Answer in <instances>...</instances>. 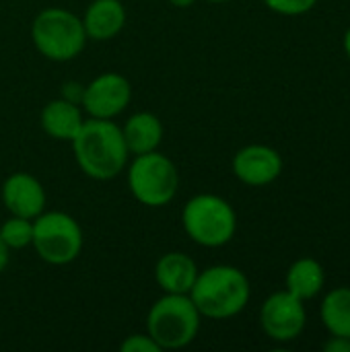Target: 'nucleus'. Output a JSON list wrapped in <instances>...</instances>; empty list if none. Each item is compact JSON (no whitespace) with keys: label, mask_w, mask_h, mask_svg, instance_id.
Here are the masks:
<instances>
[{"label":"nucleus","mask_w":350,"mask_h":352,"mask_svg":"<svg viewBox=\"0 0 350 352\" xmlns=\"http://www.w3.org/2000/svg\"><path fill=\"white\" fill-rule=\"evenodd\" d=\"M70 144L78 169L95 182H109L118 177L126 171L130 161L122 126L113 120L87 118Z\"/></svg>","instance_id":"obj_1"},{"label":"nucleus","mask_w":350,"mask_h":352,"mask_svg":"<svg viewBox=\"0 0 350 352\" xmlns=\"http://www.w3.org/2000/svg\"><path fill=\"white\" fill-rule=\"evenodd\" d=\"M252 287L248 276L227 264L210 266L198 272V278L190 291V299L208 320H229L239 316L250 303Z\"/></svg>","instance_id":"obj_2"},{"label":"nucleus","mask_w":350,"mask_h":352,"mask_svg":"<svg viewBox=\"0 0 350 352\" xmlns=\"http://www.w3.org/2000/svg\"><path fill=\"white\" fill-rule=\"evenodd\" d=\"M202 316L190 295L163 293L146 316V334L161 351H179L190 346L200 332Z\"/></svg>","instance_id":"obj_3"},{"label":"nucleus","mask_w":350,"mask_h":352,"mask_svg":"<svg viewBox=\"0 0 350 352\" xmlns=\"http://www.w3.org/2000/svg\"><path fill=\"white\" fill-rule=\"evenodd\" d=\"M31 41L43 58L52 62H70L80 56L89 37L80 16L66 8L50 6L35 14L31 23Z\"/></svg>","instance_id":"obj_4"},{"label":"nucleus","mask_w":350,"mask_h":352,"mask_svg":"<svg viewBox=\"0 0 350 352\" xmlns=\"http://www.w3.org/2000/svg\"><path fill=\"white\" fill-rule=\"evenodd\" d=\"M126 182L130 194L149 208H163L171 204L179 190V171L175 163L159 153L136 155L126 165Z\"/></svg>","instance_id":"obj_5"},{"label":"nucleus","mask_w":350,"mask_h":352,"mask_svg":"<svg viewBox=\"0 0 350 352\" xmlns=\"http://www.w3.org/2000/svg\"><path fill=\"white\" fill-rule=\"evenodd\" d=\"M182 227L186 235L202 248H223L237 231V214L233 206L217 194H196L182 210Z\"/></svg>","instance_id":"obj_6"},{"label":"nucleus","mask_w":350,"mask_h":352,"mask_svg":"<svg viewBox=\"0 0 350 352\" xmlns=\"http://www.w3.org/2000/svg\"><path fill=\"white\" fill-rule=\"evenodd\" d=\"M31 248L45 264L66 266L80 256L85 248V233L72 214L62 210H43L33 219Z\"/></svg>","instance_id":"obj_7"},{"label":"nucleus","mask_w":350,"mask_h":352,"mask_svg":"<svg viewBox=\"0 0 350 352\" xmlns=\"http://www.w3.org/2000/svg\"><path fill=\"white\" fill-rule=\"evenodd\" d=\"M132 101V85L120 72H103L83 89L80 107L89 118L113 120Z\"/></svg>","instance_id":"obj_8"},{"label":"nucleus","mask_w":350,"mask_h":352,"mask_svg":"<svg viewBox=\"0 0 350 352\" xmlns=\"http://www.w3.org/2000/svg\"><path fill=\"white\" fill-rule=\"evenodd\" d=\"M260 324L266 336L274 342H291L305 330V305L289 291H278L262 303Z\"/></svg>","instance_id":"obj_9"},{"label":"nucleus","mask_w":350,"mask_h":352,"mask_svg":"<svg viewBox=\"0 0 350 352\" xmlns=\"http://www.w3.org/2000/svg\"><path fill=\"white\" fill-rule=\"evenodd\" d=\"M233 175L252 188H262L278 179L283 173V157L278 151L266 144H250L235 153L233 157Z\"/></svg>","instance_id":"obj_10"},{"label":"nucleus","mask_w":350,"mask_h":352,"mask_svg":"<svg viewBox=\"0 0 350 352\" xmlns=\"http://www.w3.org/2000/svg\"><path fill=\"white\" fill-rule=\"evenodd\" d=\"M2 204L10 214L25 217V219H35L45 210V190L41 182L27 173V171H14L10 173L0 188Z\"/></svg>","instance_id":"obj_11"},{"label":"nucleus","mask_w":350,"mask_h":352,"mask_svg":"<svg viewBox=\"0 0 350 352\" xmlns=\"http://www.w3.org/2000/svg\"><path fill=\"white\" fill-rule=\"evenodd\" d=\"M196 262L184 252H167L155 264V280L163 293L190 295L198 278Z\"/></svg>","instance_id":"obj_12"},{"label":"nucleus","mask_w":350,"mask_h":352,"mask_svg":"<svg viewBox=\"0 0 350 352\" xmlns=\"http://www.w3.org/2000/svg\"><path fill=\"white\" fill-rule=\"evenodd\" d=\"M85 120L87 118H85L80 103H74L66 97L47 101L43 105L41 118H39L43 132L50 138L60 140V142H70L78 134Z\"/></svg>","instance_id":"obj_13"},{"label":"nucleus","mask_w":350,"mask_h":352,"mask_svg":"<svg viewBox=\"0 0 350 352\" xmlns=\"http://www.w3.org/2000/svg\"><path fill=\"white\" fill-rule=\"evenodd\" d=\"M126 19L128 14L122 0H93L83 14V25L89 39L109 41L122 33Z\"/></svg>","instance_id":"obj_14"},{"label":"nucleus","mask_w":350,"mask_h":352,"mask_svg":"<svg viewBox=\"0 0 350 352\" xmlns=\"http://www.w3.org/2000/svg\"><path fill=\"white\" fill-rule=\"evenodd\" d=\"M122 134H124L130 155L136 157V155L159 151L165 128H163V122L155 113L138 111L126 120V124L122 126Z\"/></svg>","instance_id":"obj_15"},{"label":"nucleus","mask_w":350,"mask_h":352,"mask_svg":"<svg viewBox=\"0 0 350 352\" xmlns=\"http://www.w3.org/2000/svg\"><path fill=\"white\" fill-rule=\"evenodd\" d=\"M326 274L324 266L314 258L297 260L287 272V291L301 301L314 299L324 289Z\"/></svg>","instance_id":"obj_16"},{"label":"nucleus","mask_w":350,"mask_h":352,"mask_svg":"<svg viewBox=\"0 0 350 352\" xmlns=\"http://www.w3.org/2000/svg\"><path fill=\"white\" fill-rule=\"evenodd\" d=\"M322 322L332 336L350 338V287L330 291L322 301Z\"/></svg>","instance_id":"obj_17"},{"label":"nucleus","mask_w":350,"mask_h":352,"mask_svg":"<svg viewBox=\"0 0 350 352\" xmlns=\"http://www.w3.org/2000/svg\"><path fill=\"white\" fill-rule=\"evenodd\" d=\"M0 237L6 243V248L12 250H25L31 245L33 239V219L17 217L10 214L2 225H0Z\"/></svg>","instance_id":"obj_18"},{"label":"nucleus","mask_w":350,"mask_h":352,"mask_svg":"<svg viewBox=\"0 0 350 352\" xmlns=\"http://www.w3.org/2000/svg\"><path fill=\"white\" fill-rule=\"evenodd\" d=\"M318 0H264V4L285 16H299L309 12L316 6Z\"/></svg>","instance_id":"obj_19"},{"label":"nucleus","mask_w":350,"mask_h":352,"mask_svg":"<svg viewBox=\"0 0 350 352\" xmlns=\"http://www.w3.org/2000/svg\"><path fill=\"white\" fill-rule=\"evenodd\" d=\"M122 352H161V346L144 332V334H130L120 344Z\"/></svg>","instance_id":"obj_20"},{"label":"nucleus","mask_w":350,"mask_h":352,"mask_svg":"<svg viewBox=\"0 0 350 352\" xmlns=\"http://www.w3.org/2000/svg\"><path fill=\"white\" fill-rule=\"evenodd\" d=\"M324 351L328 352H350V338L342 336H332V340H328L324 344Z\"/></svg>","instance_id":"obj_21"},{"label":"nucleus","mask_w":350,"mask_h":352,"mask_svg":"<svg viewBox=\"0 0 350 352\" xmlns=\"http://www.w3.org/2000/svg\"><path fill=\"white\" fill-rule=\"evenodd\" d=\"M8 262H10V250L6 248V243H4L2 237H0V274L6 270Z\"/></svg>","instance_id":"obj_22"},{"label":"nucleus","mask_w":350,"mask_h":352,"mask_svg":"<svg viewBox=\"0 0 350 352\" xmlns=\"http://www.w3.org/2000/svg\"><path fill=\"white\" fill-rule=\"evenodd\" d=\"M171 2V6H175V8H190L196 0H169Z\"/></svg>","instance_id":"obj_23"},{"label":"nucleus","mask_w":350,"mask_h":352,"mask_svg":"<svg viewBox=\"0 0 350 352\" xmlns=\"http://www.w3.org/2000/svg\"><path fill=\"white\" fill-rule=\"evenodd\" d=\"M344 52H347V56L350 58V27L347 29V33H344Z\"/></svg>","instance_id":"obj_24"},{"label":"nucleus","mask_w":350,"mask_h":352,"mask_svg":"<svg viewBox=\"0 0 350 352\" xmlns=\"http://www.w3.org/2000/svg\"><path fill=\"white\" fill-rule=\"evenodd\" d=\"M206 2H217V4H221V2H229V0H206Z\"/></svg>","instance_id":"obj_25"}]
</instances>
